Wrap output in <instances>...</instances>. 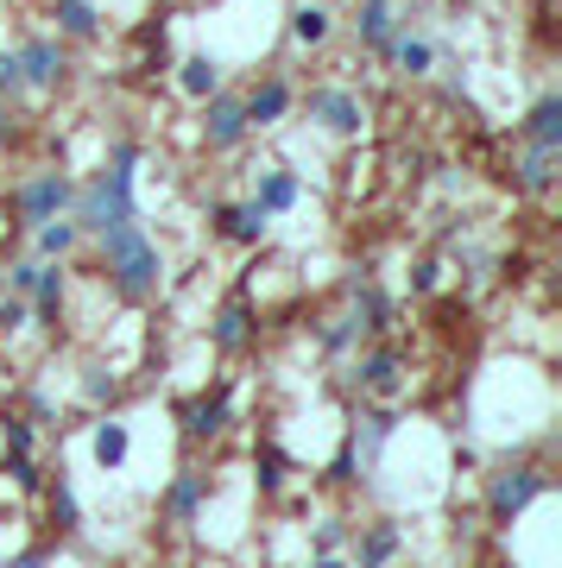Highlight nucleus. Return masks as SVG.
<instances>
[{"mask_svg":"<svg viewBox=\"0 0 562 568\" xmlns=\"http://www.w3.org/2000/svg\"><path fill=\"white\" fill-rule=\"evenodd\" d=\"M385 58H392V70H399V77L418 82V77H430V70H436V39H430V32H411V26H404L399 44H392Z\"/></svg>","mask_w":562,"mask_h":568,"instance_id":"obj_21","label":"nucleus"},{"mask_svg":"<svg viewBox=\"0 0 562 568\" xmlns=\"http://www.w3.org/2000/svg\"><path fill=\"white\" fill-rule=\"evenodd\" d=\"M140 159H145V145L121 133V140H108V164L89 183H77L70 222H77L82 241H96V234H108L121 222H140Z\"/></svg>","mask_w":562,"mask_h":568,"instance_id":"obj_1","label":"nucleus"},{"mask_svg":"<svg viewBox=\"0 0 562 568\" xmlns=\"http://www.w3.org/2000/svg\"><path fill=\"white\" fill-rule=\"evenodd\" d=\"M51 417H58V410H51V398H44V392H32V424L51 429Z\"/></svg>","mask_w":562,"mask_h":568,"instance_id":"obj_38","label":"nucleus"},{"mask_svg":"<svg viewBox=\"0 0 562 568\" xmlns=\"http://www.w3.org/2000/svg\"><path fill=\"white\" fill-rule=\"evenodd\" d=\"M0 436H7V474H13V487H26V493L44 487L39 462H32V448H39V424H32V417H7Z\"/></svg>","mask_w":562,"mask_h":568,"instance_id":"obj_13","label":"nucleus"},{"mask_svg":"<svg viewBox=\"0 0 562 568\" xmlns=\"http://www.w3.org/2000/svg\"><path fill=\"white\" fill-rule=\"evenodd\" d=\"M550 493V474L543 467H505V474H493V487H486V518L493 525H512L531 499H543Z\"/></svg>","mask_w":562,"mask_h":568,"instance_id":"obj_6","label":"nucleus"},{"mask_svg":"<svg viewBox=\"0 0 562 568\" xmlns=\"http://www.w3.org/2000/svg\"><path fill=\"white\" fill-rule=\"evenodd\" d=\"M392 429H399V417L392 410H373V417H361V448H354V462H380V448L392 443Z\"/></svg>","mask_w":562,"mask_h":568,"instance_id":"obj_28","label":"nucleus"},{"mask_svg":"<svg viewBox=\"0 0 562 568\" xmlns=\"http://www.w3.org/2000/svg\"><path fill=\"white\" fill-rule=\"evenodd\" d=\"M354 342H361V323L354 316H329L322 323V354H348Z\"/></svg>","mask_w":562,"mask_h":568,"instance_id":"obj_31","label":"nucleus"},{"mask_svg":"<svg viewBox=\"0 0 562 568\" xmlns=\"http://www.w3.org/2000/svg\"><path fill=\"white\" fill-rule=\"evenodd\" d=\"M51 20H58V39H77V44L101 39V7L96 0H51Z\"/></svg>","mask_w":562,"mask_h":568,"instance_id":"obj_22","label":"nucleus"},{"mask_svg":"<svg viewBox=\"0 0 562 568\" xmlns=\"http://www.w3.org/2000/svg\"><path fill=\"white\" fill-rule=\"evenodd\" d=\"M209 234L228 246H260L272 234V215H260L253 203H209Z\"/></svg>","mask_w":562,"mask_h":568,"instance_id":"obj_10","label":"nucleus"},{"mask_svg":"<svg viewBox=\"0 0 562 568\" xmlns=\"http://www.w3.org/2000/svg\"><path fill=\"white\" fill-rule=\"evenodd\" d=\"M70 203H77V178H70V171H39V178H26L20 196H13L20 227H39V222H51V215H70Z\"/></svg>","mask_w":562,"mask_h":568,"instance_id":"obj_4","label":"nucleus"},{"mask_svg":"<svg viewBox=\"0 0 562 568\" xmlns=\"http://www.w3.org/2000/svg\"><path fill=\"white\" fill-rule=\"evenodd\" d=\"M13 58H20L26 95H51V89H63V77H70V51H63L58 32H32Z\"/></svg>","mask_w":562,"mask_h":568,"instance_id":"obj_5","label":"nucleus"},{"mask_svg":"<svg viewBox=\"0 0 562 568\" xmlns=\"http://www.w3.org/2000/svg\"><path fill=\"white\" fill-rule=\"evenodd\" d=\"M63 297H70V272H63V260H39V278H32L26 310H32L44 328H58L63 323Z\"/></svg>","mask_w":562,"mask_h":568,"instance_id":"obj_16","label":"nucleus"},{"mask_svg":"<svg viewBox=\"0 0 562 568\" xmlns=\"http://www.w3.org/2000/svg\"><path fill=\"white\" fill-rule=\"evenodd\" d=\"M556 164H562V152H538V145H524V159L512 164V183H519L524 196H550V190H556Z\"/></svg>","mask_w":562,"mask_h":568,"instance_id":"obj_23","label":"nucleus"},{"mask_svg":"<svg viewBox=\"0 0 562 568\" xmlns=\"http://www.w3.org/2000/svg\"><path fill=\"white\" fill-rule=\"evenodd\" d=\"M399 373H404V354L392 342H380L373 354L354 361V386L361 392H399Z\"/></svg>","mask_w":562,"mask_h":568,"instance_id":"obj_18","label":"nucleus"},{"mask_svg":"<svg viewBox=\"0 0 562 568\" xmlns=\"http://www.w3.org/2000/svg\"><path fill=\"white\" fill-rule=\"evenodd\" d=\"M399 32H404L399 0H361V7H354V39H361V51L385 58V51L399 44Z\"/></svg>","mask_w":562,"mask_h":568,"instance_id":"obj_11","label":"nucleus"},{"mask_svg":"<svg viewBox=\"0 0 562 568\" xmlns=\"http://www.w3.org/2000/svg\"><path fill=\"white\" fill-rule=\"evenodd\" d=\"M26 323H32V310H26V297H13V291H7V297H0V335H20Z\"/></svg>","mask_w":562,"mask_h":568,"instance_id":"obj_33","label":"nucleus"},{"mask_svg":"<svg viewBox=\"0 0 562 568\" xmlns=\"http://www.w3.org/2000/svg\"><path fill=\"white\" fill-rule=\"evenodd\" d=\"M77 246H82V234H77L70 215H51V222L32 227V260H70Z\"/></svg>","mask_w":562,"mask_h":568,"instance_id":"obj_25","label":"nucleus"},{"mask_svg":"<svg viewBox=\"0 0 562 568\" xmlns=\"http://www.w3.org/2000/svg\"><path fill=\"white\" fill-rule=\"evenodd\" d=\"M342 544H348V530L335 525V518H329V525H317V537H310V549H317V556H342Z\"/></svg>","mask_w":562,"mask_h":568,"instance_id":"obj_35","label":"nucleus"},{"mask_svg":"<svg viewBox=\"0 0 562 568\" xmlns=\"http://www.w3.org/2000/svg\"><path fill=\"white\" fill-rule=\"evenodd\" d=\"M197 108H202V145H209V152H241V145H247V108H241V95L215 89V95L197 102Z\"/></svg>","mask_w":562,"mask_h":568,"instance_id":"obj_8","label":"nucleus"},{"mask_svg":"<svg viewBox=\"0 0 562 568\" xmlns=\"http://www.w3.org/2000/svg\"><path fill=\"white\" fill-rule=\"evenodd\" d=\"M171 77H178V95H190V102H209V95L221 89V58H215V51H190V58H183Z\"/></svg>","mask_w":562,"mask_h":568,"instance_id":"obj_20","label":"nucleus"},{"mask_svg":"<svg viewBox=\"0 0 562 568\" xmlns=\"http://www.w3.org/2000/svg\"><path fill=\"white\" fill-rule=\"evenodd\" d=\"M253 335H260V316L247 304V291H234V297L209 316V347H215V354H247Z\"/></svg>","mask_w":562,"mask_h":568,"instance_id":"obj_9","label":"nucleus"},{"mask_svg":"<svg viewBox=\"0 0 562 568\" xmlns=\"http://www.w3.org/2000/svg\"><path fill=\"white\" fill-rule=\"evenodd\" d=\"M202 499H209V474H178V480L164 487V518L197 525V518H202Z\"/></svg>","mask_w":562,"mask_h":568,"instance_id":"obj_24","label":"nucleus"},{"mask_svg":"<svg viewBox=\"0 0 562 568\" xmlns=\"http://www.w3.org/2000/svg\"><path fill=\"white\" fill-rule=\"evenodd\" d=\"M519 140L538 145V152H562V95H556V89H543L538 102L524 108Z\"/></svg>","mask_w":562,"mask_h":568,"instance_id":"obj_17","label":"nucleus"},{"mask_svg":"<svg viewBox=\"0 0 562 568\" xmlns=\"http://www.w3.org/2000/svg\"><path fill=\"white\" fill-rule=\"evenodd\" d=\"M348 304H354L348 316L361 323V335H392V328H399V304H392L367 272H361V278H348Z\"/></svg>","mask_w":562,"mask_h":568,"instance_id":"obj_12","label":"nucleus"},{"mask_svg":"<svg viewBox=\"0 0 562 568\" xmlns=\"http://www.w3.org/2000/svg\"><path fill=\"white\" fill-rule=\"evenodd\" d=\"M329 32H335V13H329V7H317V0H303V7H291V39H298L303 51H317V44H329Z\"/></svg>","mask_w":562,"mask_h":568,"instance_id":"obj_26","label":"nucleus"},{"mask_svg":"<svg viewBox=\"0 0 562 568\" xmlns=\"http://www.w3.org/2000/svg\"><path fill=\"white\" fill-rule=\"evenodd\" d=\"M284 487V455L279 448H265L260 455V493H279Z\"/></svg>","mask_w":562,"mask_h":568,"instance_id":"obj_37","label":"nucleus"},{"mask_svg":"<svg viewBox=\"0 0 562 568\" xmlns=\"http://www.w3.org/2000/svg\"><path fill=\"white\" fill-rule=\"evenodd\" d=\"M32 278H39V260H13L7 265V291H13V297H32Z\"/></svg>","mask_w":562,"mask_h":568,"instance_id":"obj_34","label":"nucleus"},{"mask_svg":"<svg viewBox=\"0 0 562 568\" xmlns=\"http://www.w3.org/2000/svg\"><path fill=\"white\" fill-rule=\"evenodd\" d=\"M20 95H26L20 58H13V51H0V102H20Z\"/></svg>","mask_w":562,"mask_h":568,"instance_id":"obj_32","label":"nucleus"},{"mask_svg":"<svg viewBox=\"0 0 562 568\" xmlns=\"http://www.w3.org/2000/svg\"><path fill=\"white\" fill-rule=\"evenodd\" d=\"M89 455H96V467H101V474H121V467H127V455H133V429H127L121 417H101V424H96V436H89Z\"/></svg>","mask_w":562,"mask_h":568,"instance_id":"obj_19","label":"nucleus"},{"mask_svg":"<svg viewBox=\"0 0 562 568\" xmlns=\"http://www.w3.org/2000/svg\"><path fill=\"white\" fill-rule=\"evenodd\" d=\"M310 568H348V562H342V556H317Z\"/></svg>","mask_w":562,"mask_h":568,"instance_id":"obj_39","label":"nucleus"},{"mask_svg":"<svg viewBox=\"0 0 562 568\" xmlns=\"http://www.w3.org/2000/svg\"><path fill=\"white\" fill-rule=\"evenodd\" d=\"M247 203L260 209V215H291V209L303 203V178L291 164H272V171L253 178V196H247Z\"/></svg>","mask_w":562,"mask_h":568,"instance_id":"obj_14","label":"nucleus"},{"mask_svg":"<svg viewBox=\"0 0 562 568\" xmlns=\"http://www.w3.org/2000/svg\"><path fill=\"white\" fill-rule=\"evenodd\" d=\"M411 291H418V297L442 291V265H436V260H418V265H411Z\"/></svg>","mask_w":562,"mask_h":568,"instance_id":"obj_36","label":"nucleus"},{"mask_svg":"<svg viewBox=\"0 0 562 568\" xmlns=\"http://www.w3.org/2000/svg\"><path fill=\"white\" fill-rule=\"evenodd\" d=\"M303 114H310L329 140H361L367 133V102L348 82H317V89L303 95Z\"/></svg>","mask_w":562,"mask_h":568,"instance_id":"obj_3","label":"nucleus"},{"mask_svg":"<svg viewBox=\"0 0 562 568\" xmlns=\"http://www.w3.org/2000/svg\"><path fill=\"white\" fill-rule=\"evenodd\" d=\"M241 108H247V133H272V126L298 108V89H291V77H284V70H272V77H260L241 95Z\"/></svg>","mask_w":562,"mask_h":568,"instance_id":"obj_7","label":"nucleus"},{"mask_svg":"<svg viewBox=\"0 0 562 568\" xmlns=\"http://www.w3.org/2000/svg\"><path fill=\"white\" fill-rule=\"evenodd\" d=\"M399 544H404V530L392 525V518L367 525V530H361V568H385L392 556H399Z\"/></svg>","mask_w":562,"mask_h":568,"instance_id":"obj_27","label":"nucleus"},{"mask_svg":"<svg viewBox=\"0 0 562 568\" xmlns=\"http://www.w3.org/2000/svg\"><path fill=\"white\" fill-rule=\"evenodd\" d=\"M82 398H89V405H114V398H121V379H114L101 361H89L82 366Z\"/></svg>","mask_w":562,"mask_h":568,"instance_id":"obj_30","label":"nucleus"},{"mask_svg":"<svg viewBox=\"0 0 562 568\" xmlns=\"http://www.w3.org/2000/svg\"><path fill=\"white\" fill-rule=\"evenodd\" d=\"M228 417H234V405H228V392H197V398H190V405L178 410V424H183V436H190V443H215L221 429H228Z\"/></svg>","mask_w":562,"mask_h":568,"instance_id":"obj_15","label":"nucleus"},{"mask_svg":"<svg viewBox=\"0 0 562 568\" xmlns=\"http://www.w3.org/2000/svg\"><path fill=\"white\" fill-rule=\"evenodd\" d=\"M96 253H101V278L114 284L121 304H152L159 297L164 260L140 222H121V227H108V234H96Z\"/></svg>","mask_w":562,"mask_h":568,"instance_id":"obj_2","label":"nucleus"},{"mask_svg":"<svg viewBox=\"0 0 562 568\" xmlns=\"http://www.w3.org/2000/svg\"><path fill=\"white\" fill-rule=\"evenodd\" d=\"M51 518H58V530L82 525V499H77V487L63 480V467H58V480H51Z\"/></svg>","mask_w":562,"mask_h":568,"instance_id":"obj_29","label":"nucleus"}]
</instances>
